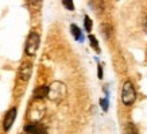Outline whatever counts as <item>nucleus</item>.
<instances>
[{
  "label": "nucleus",
  "instance_id": "f257e3e1",
  "mask_svg": "<svg viewBox=\"0 0 147 134\" xmlns=\"http://www.w3.org/2000/svg\"><path fill=\"white\" fill-rule=\"evenodd\" d=\"M66 96V85L61 81H54L51 85H49V96L47 98L53 102H61Z\"/></svg>",
  "mask_w": 147,
  "mask_h": 134
},
{
  "label": "nucleus",
  "instance_id": "f03ea898",
  "mask_svg": "<svg viewBox=\"0 0 147 134\" xmlns=\"http://www.w3.org/2000/svg\"><path fill=\"white\" fill-rule=\"evenodd\" d=\"M135 100H136V91H135L134 85L131 81H125L121 88V102L125 106H131L134 104Z\"/></svg>",
  "mask_w": 147,
  "mask_h": 134
},
{
  "label": "nucleus",
  "instance_id": "7ed1b4c3",
  "mask_svg": "<svg viewBox=\"0 0 147 134\" xmlns=\"http://www.w3.org/2000/svg\"><path fill=\"white\" fill-rule=\"evenodd\" d=\"M40 44V37L38 33L31 31L27 37L26 41V54L27 56H34L36 53V50L39 48Z\"/></svg>",
  "mask_w": 147,
  "mask_h": 134
},
{
  "label": "nucleus",
  "instance_id": "20e7f679",
  "mask_svg": "<svg viewBox=\"0 0 147 134\" xmlns=\"http://www.w3.org/2000/svg\"><path fill=\"white\" fill-rule=\"evenodd\" d=\"M32 75V64L31 63H23L20 67H19L18 71V76L22 81H28L30 77Z\"/></svg>",
  "mask_w": 147,
  "mask_h": 134
},
{
  "label": "nucleus",
  "instance_id": "39448f33",
  "mask_svg": "<svg viewBox=\"0 0 147 134\" xmlns=\"http://www.w3.org/2000/svg\"><path fill=\"white\" fill-rule=\"evenodd\" d=\"M16 114H18L16 107H12V108H9L8 111H7V114L4 115V119H3V129H4L5 131H7V130H9V127H11V126H12V123L15 122Z\"/></svg>",
  "mask_w": 147,
  "mask_h": 134
},
{
  "label": "nucleus",
  "instance_id": "423d86ee",
  "mask_svg": "<svg viewBox=\"0 0 147 134\" xmlns=\"http://www.w3.org/2000/svg\"><path fill=\"white\" fill-rule=\"evenodd\" d=\"M24 133L26 134H47L45 127L39 126L38 123H27L24 126Z\"/></svg>",
  "mask_w": 147,
  "mask_h": 134
},
{
  "label": "nucleus",
  "instance_id": "0eeeda50",
  "mask_svg": "<svg viewBox=\"0 0 147 134\" xmlns=\"http://www.w3.org/2000/svg\"><path fill=\"white\" fill-rule=\"evenodd\" d=\"M34 96H35V99H38V100L45 99L46 96H49V87H47V85H40V87L35 88Z\"/></svg>",
  "mask_w": 147,
  "mask_h": 134
},
{
  "label": "nucleus",
  "instance_id": "6e6552de",
  "mask_svg": "<svg viewBox=\"0 0 147 134\" xmlns=\"http://www.w3.org/2000/svg\"><path fill=\"white\" fill-rule=\"evenodd\" d=\"M70 30H71L73 37H74V39L80 41V42H82V41H84V35H82V33H81V30H80V27H78V26H76V24H71Z\"/></svg>",
  "mask_w": 147,
  "mask_h": 134
},
{
  "label": "nucleus",
  "instance_id": "1a4fd4ad",
  "mask_svg": "<svg viewBox=\"0 0 147 134\" xmlns=\"http://www.w3.org/2000/svg\"><path fill=\"white\" fill-rule=\"evenodd\" d=\"M88 38H89V44H90V46H92V48H93V49L96 50L97 53H100V46H98L97 38H96L94 35H92V34H89V37H88Z\"/></svg>",
  "mask_w": 147,
  "mask_h": 134
},
{
  "label": "nucleus",
  "instance_id": "9d476101",
  "mask_svg": "<svg viewBox=\"0 0 147 134\" xmlns=\"http://www.w3.org/2000/svg\"><path fill=\"white\" fill-rule=\"evenodd\" d=\"M124 134H138V130H136V126L134 123H127L125 125V130H124Z\"/></svg>",
  "mask_w": 147,
  "mask_h": 134
},
{
  "label": "nucleus",
  "instance_id": "9b49d317",
  "mask_svg": "<svg viewBox=\"0 0 147 134\" xmlns=\"http://www.w3.org/2000/svg\"><path fill=\"white\" fill-rule=\"evenodd\" d=\"M84 26H85V30L88 33L92 31V26H93V23H92V20H90V18L88 16V15H85L84 16Z\"/></svg>",
  "mask_w": 147,
  "mask_h": 134
},
{
  "label": "nucleus",
  "instance_id": "f8f14e48",
  "mask_svg": "<svg viewBox=\"0 0 147 134\" xmlns=\"http://www.w3.org/2000/svg\"><path fill=\"white\" fill-rule=\"evenodd\" d=\"M102 30H104V35H105V38H109L111 37V34H112V27L109 26V24H102Z\"/></svg>",
  "mask_w": 147,
  "mask_h": 134
},
{
  "label": "nucleus",
  "instance_id": "ddd939ff",
  "mask_svg": "<svg viewBox=\"0 0 147 134\" xmlns=\"http://www.w3.org/2000/svg\"><path fill=\"white\" fill-rule=\"evenodd\" d=\"M100 104H101L102 110H104V111H107V110H108V106H109V103H108V98L100 99Z\"/></svg>",
  "mask_w": 147,
  "mask_h": 134
},
{
  "label": "nucleus",
  "instance_id": "4468645a",
  "mask_svg": "<svg viewBox=\"0 0 147 134\" xmlns=\"http://www.w3.org/2000/svg\"><path fill=\"white\" fill-rule=\"evenodd\" d=\"M62 4H63V7H66L69 11H74V4H73V1H62Z\"/></svg>",
  "mask_w": 147,
  "mask_h": 134
},
{
  "label": "nucleus",
  "instance_id": "2eb2a0df",
  "mask_svg": "<svg viewBox=\"0 0 147 134\" xmlns=\"http://www.w3.org/2000/svg\"><path fill=\"white\" fill-rule=\"evenodd\" d=\"M97 76H98V79H102V68L100 64L97 65Z\"/></svg>",
  "mask_w": 147,
  "mask_h": 134
},
{
  "label": "nucleus",
  "instance_id": "dca6fc26",
  "mask_svg": "<svg viewBox=\"0 0 147 134\" xmlns=\"http://www.w3.org/2000/svg\"><path fill=\"white\" fill-rule=\"evenodd\" d=\"M143 26H144V31L147 33V16H146V19H144V24H143Z\"/></svg>",
  "mask_w": 147,
  "mask_h": 134
}]
</instances>
